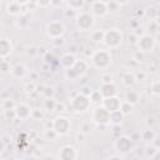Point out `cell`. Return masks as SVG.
Returning a JSON list of instances; mask_svg holds the SVG:
<instances>
[{
	"label": "cell",
	"mask_w": 160,
	"mask_h": 160,
	"mask_svg": "<svg viewBox=\"0 0 160 160\" xmlns=\"http://www.w3.org/2000/svg\"><path fill=\"white\" fill-rule=\"evenodd\" d=\"M122 40H124V35L119 29H109L104 31L102 42L110 49L119 48L122 44Z\"/></svg>",
	"instance_id": "1"
},
{
	"label": "cell",
	"mask_w": 160,
	"mask_h": 160,
	"mask_svg": "<svg viewBox=\"0 0 160 160\" xmlns=\"http://www.w3.org/2000/svg\"><path fill=\"white\" fill-rule=\"evenodd\" d=\"M91 64L96 69H108L111 64V54L109 50H96L91 55Z\"/></svg>",
	"instance_id": "2"
},
{
	"label": "cell",
	"mask_w": 160,
	"mask_h": 160,
	"mask_svg": "<svg viewBox=\"0 0 160 160\" xmlns=\"http://www.w3.org/2000/svg\"><path fill=\"white\" fill-rule=\"evenodd\" d=\"M95 25V18L90 12H79L76 16V26L79 31H90Z\"/></svg>",
	"instance_id": "3"
},
{
	"label": "cell",
	"mask_w": 160,
	"mask_h": 160,
	"mask_svg": "<svg viewBox=\"0 0 160 160\" xmlns=\"http://www.w3.org/2000/svg\"><path fill=\"white\" fill-rule=\"evenodd\" d=\"M90 104L91 102H90L88 95L79 94L75 98H72V100L70 102V106H71L72 111H75V112H84L90 108Z\"/></svg>",
	"instance_id": "4"
},
{
	"label": "cell",
	"mask_w": 160,
	"mask_h": 160,
	"mask_svg": "<svg viewBox=\"0 0 160 160\" xmlns=\"http://www.w3.org/2000/svg\"><path fill=\"white\" fill-rule=\"evenodd\" d=\"M71 128V122L65 116H58L52 121V130L56 135H66Z\"/></svg>",
	"instance_id": "5"
},
{
	"label": "cell",
	"mask_w": 160,
	"mask_h": 160,
	"mask_svg": "<svg viewBox=\"0 0 160 160\" xmlns=\"http://www.w3.org/2000/svg\"><path fill=\"white\" fill-rule=\"evenodd\" d=\"M64 31H65V26L59 20H52V21L48 22V25H46V34L52 39L61 38Z\"/></svg>",
	"instance_id": "6"
},
{
	"label": "cell",
	"mask_w": 160,
	"mask_h": 160,
	"mask_svg": "<svg viewBox=\"0 0 160 160\" xmlns=\"http://www.w3.org/2000/svg\"><path fill=\"white\" fill-rule=\"evenodd\" d=\"M86 69H88V62H85L84 60H76L72 66L66 69V76L69 79H76L78 76L82 75L86 71Z\"/></svg>",
	"instance_id": "7"
},
{
	"label": "cell",
	"mask_w": 160,
	"mask_h": 160,
	"mask_svg": "<svg viewBox=\"0 0 160 160\" xmlns=\"http://www.w3.org/2000/svg\"><path fill=\"white\" fill-rule=\"evenodd\" d=\"M155 38L152 35H142L139 38L138 40V48L140 51L142 52H148V51H152V49L155 48Z\"/></svg>",
	"instance_id": "8"
},
{
	"label": "cell",
	"mask_w": 160,
	"mask_h": 160,
	"mask_svg": "<svg viewBox=\"0 0 160 160\" xmlns=\"http://www.w3.org/2000/svg\"><path fill=\"white\" fill-rule=\"evenodd\" d=\"M109 119H110V112L106 109H104L102 106H98L92 111V121L98 125L109 124Z\"/></svg>",
	"instance_id": "9"
},
{
	"label": "cell",
	"mask_w": 160,
	"mask_h": 160,
	"mask_svg": "<svg viewBox=\"0 0 160 160\" xmlns=\"http://www.w3.org/2000/svg\"><path fill=\"white\" fill-rule=\"evenodd\" d=\"M90 8H91L92 16L104 18L109 12L108 8H106V2H104V1H92V2H90Z\"/></svg>",
	"instance_id": "10"
},
{
	"label": "cell",
	"mask_w": 160,
	"mask_h": 160,
	"mask_svg": "<svg viewBox=\"0 0 160 160\" xmlns=\"http://www.w3.org/2000/svg\"><path fill=\"white\" fill-rule=\"evenodd\" d=\"M102 108L106 109L109 112H112V111H116V110H120V106H121V102L119 98L116 96H111V98H105L102 99Z\"/></svg>",
	"instance_id": "11"
},
{
	"label": "cell",
	"mask_w": 160,
	"mask_h": 160,
	"mask_svg": "<svg viewBox=\"0 0 160 160\" xmlns=\"http://www.w3.org/2000/svg\"><path fill=\"white\" fill-rule=\"evenodd\" d=\"M76 158H78V151L71 145L62 146L59 151V160H76Z\"/></svg>",
	"instance_id": "12"
},
{
	"label": "cell",
	"mask_w": 160,
	"mask_h": 160,
	"mask_svg": "<svg viewBox=\"0 0 160 160\" xmlns=\"http://www.w3.org/2000/svg\"><path fill=\"white\" fill-rule=\"evenodd\" d=\"M102 99L105 98H111V96H116L118 94V88L114 82H109V84H102L101 90H99Z\"/></svg>",
	"instance_id": "13"
},
{
	"label": "cell",
	"mask_w": 160,
	"mask_h": 160,
	"mask_svg": "<svg viewBox=\"0 0 160 160\" xmlns=\"http://www.w3.org/2000/svg\"><path fill=\"white\" fill-rule=\"evenodd\" d=\"M115 148H116L119 151H121V152H128V151H130V149H131V140H130L128 136H121V138H119V139L116 140Z\"/></svg>",
	"instance_id": "14"
},
{
	"label": "cell",
	"mask_w": 160,
	"mask_h": 160,
	"mask_svg": "<svg viewBox=\"0 0 160 160\" xmlns=\"http://www.w3.org/2000/svg\"><path fill=\"white\" fill-rule=\"evenodd\" d=\"M15 115L21 120H25L31 115V109L26 104H18L15 108Z\"/></svg>",
	"instance_id": "15"
},
{
	"label": "cell",
	"mask_w": 160,
	"mask_h": 160,
	"mask_svg": "<svg viewBox=\"0 0 160 160\" xmlns=\"http://www.w3.org/2000/svg\"><path fill=\"white\" fill-rule=\"evenodd\" d=\"M12 51V45L9 39H0V58H6Z\"/></svg>",
	"instance_id": "16"
},
{
	"label": "cell",
	"mask_w": 160,
	"mask_h": 160,
	"mask_svg": "<svg viewBox=\"0 0 160 160\" xmlns=\"http://www.w3.org/2000/svg\"><path fill=\"white\" fill-rule=\"evenodd\" d=\"M136 75L134 74V72H130V71H126L124 75H122V78H121V82H122V85L125 86V88H131V86H134L135 84H136Z\"/></svg>",
	"instance_id": "17"
},
{
	"label": "cell",
	"mask_w": 160,
	"mask_h": 160,
	"mask_svg": "<svg viewBox=\"0 0 160 160\" xmlns=\"http://www.w3.org/2000/svg\"><path fill=\"white\" fill-rule=\"evenodd\" d=\"M21 10V4L16 1H10L6 4V12L9 15H19Z\"/></svg>",
	"instance_id": "18"
},
{
	"label": "cell",
	"mask_w": 160,
	"mask_h": 160,
	"mask_svg": "<svg viewBox=\"0 0 160 160\" xmlns=\"http://www.w3.org/2000/svg\"><path fill=\"white\" fill-rule=\"evenodd\" d=\"M138 101H139V94L136 91H134V90H129L126 92V95H125V102H128V104H130L132 106Z\"/></svg>",
	"instance_id": "19"
},
{
	"label": "cell",
	"mask_w": 160,
	"mask_h": 160,
	"mask_svg": "<svg viewBox=\"0 0 160 160\" xmlns=\"http://www.w3.org/2000/svg\"><path fill=\"white\" fill-rule=\"evenodd\" d=\"M122 118H124V115H122V112H121L120 110L112 111V112H110V119H109V122L118 125V124H120V122L122 121Z\"/></svg>",
	"instance_id": "20"
},
{
	"label": "cell",
	"mask_w": 160,
	"mask_h": 160,
	"mask_svg": "<svg viewBox=\"0 0 160 160\" xmlns=\"http://www.w3.org/2000/svg\"><path fill=\"white\" fill-rule=\"evenodd\" d=\"M11 72H12L16 78H22V76L26 74V69H25V66H24L22 64H18V65H15V66L12 68Z\"/></svg>",
	"instance_id": "21"
},
{
	"label": "cell",
	"mask_w": 160,
	"mask_h": 160,
	"mask_svg": "<svg viewBox=\"0 0 160 160\" xmlns=\"http://www.w3.org/2000/svg\"><path fill=\"white\" fill-rule=\"evenodd\" d=\"M75 61H76V60H75V58H74L72 55H70V54L64 55V56H62V59H61V64H62L66 69H69L70 66H72Z\"/></svg>",
	"instance_id": "22"
},
{
	"label": "cell",
	"mask_w": 160,
	"mask_h": 160,
	"mask_svg": "<svg viewBox=\"0 0 160 160\" xmlns=\"http://www.w3.org/2000/svg\"><path fill=\"white\" fill-rule=\"evenodd\" d=\"M89 100H90V102H99V101H102V96H101L100 91H92L89 95Z\"/></svg>",
	"instance_id": "23"
},
{
	"label": "cell",
	"mask_w": 160,
	"mask_h": 160,
	"mask_svg": "<svg viewBox=\"0 0 160 160\" xmlns=\"http://www.w3.org/2000/svg\"><path fill=\"white\" fill-rule=\"evenodd\" d=\"M102 38H104V31H94L92 35H91V39L95 41V42H101L102 41Z\"/></svg>",
	"instance_id": "24"
},
{
	"label": "cell",
	"mask_w": 160,
	"mask_h": 160,
	"mask_svg": "<svg viewBox=\"0 0 160 160\" xmlns=\"http://www.w3.org/2000/svg\"><path fill=\"white\" fill-rule=\"evenodd\" d=\"M150 92L154 95V96H158L159 95V81L158 80H155V81H152L151 82V85H150Z\"/></svg>",
	"instance_id": "25"
},
{
	"label": "cell",
	"mask_w": 160,
	"mask_h": 160,
	"mask_svg": "<svg viewBox=\"0 0 160 160\" xmlns=\"http://www.w3.org/2000/svg\"><path fill=\"white\" fill-rule=\"evenodd\" d=\"M142 138H144V140H146V141H152L154 139H155V134L151 131V130H145L144 131V134H142Z\"/></svg>",
	"instance_id": "26"
},
{
	"label": "cell",
	"mask_w": 160,
	"mask_h": 160,
	"mask_svg": "<svg viewBox=\"0 0 160 160\" xmlns=\"http://www.w3.org/2000/svg\"><path fill=\"white\" fill-rule=\"evenodd\" d=\"M69 5H70V8L72 9V10H79L82 5H84V2L82 1H76V2H74V1H70V2H68Z\"/></svg>",
	"instance_id": "27"
},
{
	"label": "cell",
	"mask_w": 160,
	"mask_h": 160,
	"mask_svg": "<svg viewBox=\"0 0 160 160\" xmlns=\"http://www.w3.org/2000/svg\"><path fill=\"white\" fill-rule=\"evenodd\" d=\"M159 155H160V152L158 151L156 154H154V155H152V156L150 158V160H159Z\"/></svg>",
	"instance_id": "28"
},
{
	"label": "cell",
	"mask_w": 160,
	"mask_h": 160,
	"mask_svg": "<svg viewBox=\"0 0 160 160\" xmlns=\"http://www.w3.org/2000/svg\"><path fill=\"white\" fill-rule=\"evenodd\" d=\"M108 160H121L120 158H118V156H111V158H109Z\"/></svg>",
	"instance_id": "29"
},
{
	"label": "cell",
	"mask_w": 160,
	"mask_h": 160,
	"mask_svg": "<svg viewBox=\"0 0 160 160\" xmlns=\"http://www.w3.org/2000/svg\"><path fill=\"white\" fill-rule=\"evenodd\" d=\"M0 8H1V4H0Z\"/></svg>",
	"instance_id": "30"
},
{
	"label": "cell",
	"mask_w": 160,
	"mask_h": 160,
	"mask_svg": "<svg viewBox=\"0 0 160 160\" xmlns=\"http://www.w3.org/2000/svg\"><path fill=\"white\" fill-rule=\"evenodd\" d=\"M15 160H19V159H15Z\"/></svg>",
	"instance_id": "31"
}]
</instances>
